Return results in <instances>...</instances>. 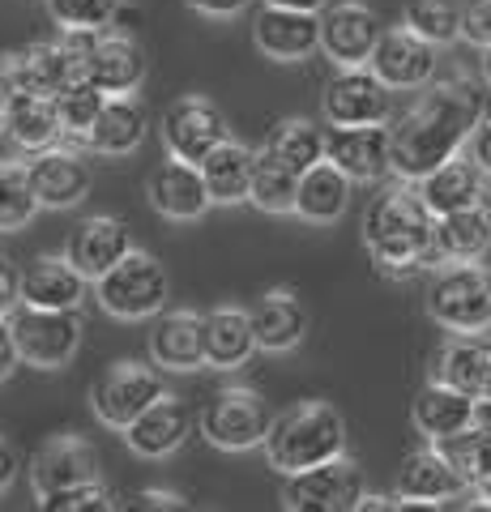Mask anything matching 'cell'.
<instances>
[{"mask_svg":"<svg viewBox=\"0 0 491 512\" xmlns=\"http://www.w3.org/2000/svg\"><path fill=\"white\" fill-rule=\"evenodd\" d=\"M483 111V90L470 77H449L423 90L415 103L402 111L393 128V175L398 180L419 184L427 171L449 163L453 154L470 146V133L479 128Z\"/></svg>","mask_w":491,"mask_h":512,"instance_id":"6da1fadb","label":"cell"},{"mask_svg":"<svg viewBox=\"0 0 491 512\" xmlns=\"http://www.w3.org/2000/svg\"><path fill=\"white\" fill-rule=\"evenodd\" d=\"M363 244L372 261L393 278H410L419 269L440 265L436 256V214L423 201L419 184H393L363 214Z\"/></svg>","mask_w":491,"mask_h":512,"instance_id":"7a4b0ae2","label":"cell"},{"mask_svg":"<svg viewBox=\"0 0 491 512\" xmlns=\"http://www.w3.org/2000/svg\"><path fill=\"white\" fill-rule=\"evenodd\" d=\"M346 453V419L329 402H295L274 414L265 436V457L278 474H299Z\"/></svg>","mask_w":491,"mask_h":512,"instance_id":"3957f363","label":"cell"},{"mask_svg":"<svg viewBox=\"0 0 491 512\" xmlns=\"http://www.w3.org/2000/svg\"><path fill=\"white\" fill-rule=\"evenodd\" d=\"M427 316L449 333L491 329V265L445 261L427 282Z\"/></svg>","mask_w":491,"mask_h":512,"instance_id":"277c9868","label":"cell"},{"mask_svg":"<svg viewBox=\"0 0 491 512\" xmlns=\"http://www.w3.org/2000/svg\"><path fill=\"white\" fill-rule=\"evenodd\" d=\"M167 269L154 252L133 248L124 261H116L107 274L94 282V299L99 308L116 320H150L167 308Z\"/></svg>","mask_w":491,"mask_h":512,"instance_id":"5b68a950","label":"cell"},{"mask_svg":"<svg viewBox=\"0 0 491 512\" xmlns=\"http://www.w3.org/2000/svg\"><path fill=\"white\" fill-rule=\"evenodd\" d=\"M9 325H13V338H18L22 363L39 367V372H60V367H69L73 355L82 350V316H77V308H35V303H18Z\"/></svg>","mask_w":491,"mask_h":512,"instance_id":"8992f818","label":"cell"},{"mask_svg":"<svg viewBox=\"0 0 491 512\" xmlns=\"http://www.w3.org/2000/svg\"><path fill=\"white\" fill-rule=\"evenodd\" d=\"M197 423H201V436L214 448H223V453H248V448L265 444L274 414H269L265 397L257 389L231 384V389H218L210 402H205Z\"/></svg>","mask_w":491,"mask_h":512,"instance_id":"52a82bcc","label":"cell"},{"mask_svg":"<svg viewBox=\"0 0 491 512\" xmlns=\"http://www.w3.org/2000/svg\"><path fill=\"white\" fill-rule=\"evenodd\" d=\"M163 393L167 389H163V376H158L154 363L124 359V363H112L99 380L90 384V410H94V419L99 423L124 431L141 410L154 406Z\"/></svg>","mask_w":491,"mask_h":512,"instance_id":"ba28073f","label":"cell"},{"mask_svg":"<svg viewBox=\"0 0 491 512\" xmlns=\"http://www.w3.org/2000/svg\"><path fill=\"white\" fill-rule=\"evenodd\" d=\"M363 500V470L351 457H334L321 461L312 470L287 474V487H282V508L291 512H346L359 508Z\"/></svg>","mask_w":491,"mask_h":512,"instance_id":"9c48e42d","label":"cell"},{"mask_svg":"<svg viewBox=\"0 0 491 512\" xmlns=\"http://www.w3.org/2000/svg\"><path fill=\"white\" fill-rule=\"evenodd\" d=\"M393 111V90L372 73V64H351L325 82L321 116L325 124H385Z\"/></svg>","mask_w":491,"mask_h":512,"instance_id":"30bf717a","label":"cell"},{"mask_svg":"<svg viewBox=\"0 0 491 512\" xmlns=\"http://www.w3.org/2000/svg\"><path fill=\"white\" fill-rule=\"evenodd\" d=\"M227 133V116L223 107L205 94H180L176 103H167L163 111V146L167 154L184 158V163H197L210 154L214 146H223Z\"/></svg>","mask_w":491,"mask_h":512,"instance_id":"8fae6325","label":"cell"},{"mask_svg":"<svg viewBox=\"0 0 491 512\" xmlns=\"http://www.w3.org/2000/svg\"><path fill=\"white\" fill-rule=\"evenodd\" d=\"M368 64L389 90H423L436 77V43L410 26H393L380 35Z\"/></svg>","mask_w":491,"mask_h":512,"instance_id":"7c38bea8","label":"cell"},{"mask_svg":"<svg viewBox=\"0 0 491 512\" xmlns=\"http://www.w3.org/2000/svg\"><path fill=\"white\" fill-rule=\"evenodd\" d=\"M146 201L158 218H171V222H193L214 205L210 188H205V175L197 163H184V158L167 154L163 163L150 171L146 180Z\"/></svg>","mask_w":491,"mask_h":512,"instance_id":"4fadbf2b","label":"cell"},{"mask_svg":"<svg viewBox=\"0 0 491 512\" xmlns=\"http://www.w3.org/2000/svg\"><path fill=\"white\" fill-rule=\"evenodd\" d=\"M252 43H257V52L269 60L299 64V60L321 52V13L265 5L257 13V22H252Z\"/></svg>","mask_w":491,"mask_h":512,"instance_id":"5bb4252c","label":"cell"},{"mask_svg":"<svg viewBox=\"0 0 491 512\" xmlns=\"http://www.w3.org/2000/svg\"><path fill=\"white\" fill-rule=\"evenodd\" d=\"M329 163H338L355 184L385 180L393 171V128L389 124H329Z\"/></svg>","mask_w":491,"mask_h":512,"instance_id":"9a60e30c","label":"cell"},{"mask_svg":"<svg viewBox=\"0 0 491 512\" xmlns=\"http://www.w3.org/2000/svg\"><path fill=\"white\" fill-rule=\"evenodd\" d=\"M146 133H150L146 99H141L137 90L107 94L82 146H86V154H99V158H124V154H133L141 141H146Z\"/></svg>","mask_w":491,"mask_h":512,"instance_id":"2e32d148","label":"cell"},{"mask_svg":"<svg viewBox=\"0 0 491 512\" xmlns=\"http://www.w3.org/2000/svg\"><path fill=\"white\" fill-rule=\"evenodd\" d=\"M86 150L77 146H52L35 158H26L30 167V184L39 192V205L43 210H73L90 197V167H86Z\"/></svg>","mask_w":491,"mask_h":512,"instance_id":"e0dca14e","label":"cell"},{"mask_svg":"<svg viewBox=\"0 0 491 512\" xmlns=\"http://www.w3.org/2000/svg\"><path fill=\"white\" fill-rule=\"evenodd\" d=\"M380 22L368 5L359 0H342V5H329L321 13V52L338 64V69H351V64H368L376 43H380Z\"/></svg>","mask_w":491,"mask_h":512,"instance_id":"ac0fdd59","label":"cell"},{"mask_svg":"<svg viewBox=\"0 0 491 512\" xmlns=\"http://www.w3.org/2000/svg\"><path fill=\"white\" fill-rule=\"evenodd\" d=\"M470 483L453 470V461L440 453L436 444L419 448L402 461V474H398V508H440L466 495Z\"/></svg>","mask_w":491,"mask_h":512,"instance_id":"d6986e66","label":"cell"},{"mask_svg":"<svg viewBox=\"0 0 491 512\" xmlns=\"http://www.w3.org/2000/svg\"><path fill=\"white\" fill-rule=\"evenodd\" d=\"M86 478H99V453H94L90 440L73 436V431L43 440L35 457H30V491H35V500L47 491L86 483Z\"/></svg>","mask_w":491,"mask_h":512,"instance_id":"ffe728a7","label":"cell"},{"mask_svg":"<svg viewBox=\"0 0 491 512\" xmlns=\"http://www.w3.org/2000/svg\"><path fill=\"white\" fill-rule=\"evenodd\" d=\"M0 137L9 141V150L26 158L65 146V124H60L52 94H18L13 103L0 107Z\"/></svg>","mask_w":491,"mask_h":512,"instance_id":"44dd1931","label":"cell"},{"mask_svg":"<svg viewBox=\"0 0 491 512\" xmlns=\"http://www.w3.org/2000/svg\"><path fill=\"white\" fill-rule=\"evenodd\" d=\"M86 77L103 94H129L146 82V47L120 30H94L86 47Z\"/></svg>","mask_w":491,"mask_h":512,"instance_id":"7402d4cb","label":"cell"},{"mask_svg":"<svg viewBox=\"0 0 491 512\" xmlns=\"http://www.w3.org/2000/svg\"><path fill=\"white\" fill-rule=\"evenodd\" d=\"M137 244H133V231H129V222L116 218V214H94V218H82L73 227L69 235V261L82 269V274L90 282H99L107 269H112L116 261H124Z\"/></svg>","mask_w":491,"mask_h":512,"instance_id":"603a6c76","label":"cell"},{"mask_svg":"<svg viewBox=\"0 0 491 512\" xmlns=\"http://www.w3.org/2000/svg\"><path fill=\"white\" fill-rule=\"evenodd\" d=\"M146 350L158 372H197V367H205V316L201 312H158L150 325Z\"/></svg>","mask_w":491,"mask_h":512,"instance_id":"cb8c5ba5","label":"cell"},{"mask_svg":"<svg viewBox=\"0 0 491 512\" xmlns=\"http://www.w3.org/2000/svg\"><path fill=\"white\" fill-rule=\"evenodd\" d=\"M188 436H193V410H188L176 393H163L154 406H146L124 427V444L146 461L171 457Z\"/></svg>","mask_w":491,"mask_h":512,"instance_id":"d4e9b609","label":"cell"},{"mask_svg":"<svg viewBox=\"0 0 491 512\" xmlns=\"http://www.w3.org/2000/svg\"><path fill=\"white\" fill-rule=\"evenodd\" d=\"M90 278L69 261V252H47L22 269V303L35 308H82Z\"/></svg>","mask_w":491,"mask_h":512,"instance_id":"484cf974","label":"cell"},{"mask_svg":"<svg viewBox=\"0 0 491 512\" xmlns=\"http://www.w3.org/2000/svg\"><path fill=\"white\" fill-rule=\"evenodd\" d=\"M410 423L423 440H449L457 431H466L474 423V397L453 389L445 380H427L423 389L415 393V406H410Z\"/></svg>","mask_w":491,"mask_h":512,"instance_id":"4316f807","label":"cell"},{"mask_svg":"<svg viewBox=\"0 0 491 512\" xmlns=\"http://www.w3.org/2000/svg\"><path fill=\"white\" fill-rule=\"evenodd\" d=\"M487 171L474 163L470 154H453L449 163H440L436 171H427L419 180L423 201L432 205V214H453V210H466V205H479L487 201Z\"/></svg>","mask_w":491,"mask_h":512,"instance_id":"83f0119b","label":"cell"},{"mask_svg":"<svg viewBox=\"0 0 491 512\" xmlns=\"http://www.w3.org/2000/svg\"><path fill=\"white\" fill-rule=\"evenodd\" d=\"M252 329H257V346L261 350H295L308 333V308L299 303V295L291 286H278V291H265L257 303H252Z\"/></svg>","mask_w":491,"mask_h":512,"instance_id":"f1b7e54d","label":"cell"},{"mask_svg":"<svg viewBox=\"0 0 491 512\" xmlns=\"http://www.w3.org/2000/svg\"><path fill=\"white\" fill-rule=\"evenodd\" d=\"M257 346V329H252V312L248 308H214L205 312V367L218 372H235L252 359Z\"/></svg>","mask_w":491,"mask_h":512,"instance_id":"f546056e","label":"cell"},{"mask_svg":"<svg viewBox=\"0 0 491 512\" xmlns=\"http://www.w3.org/2000/svg\"><path fill=\"white\" fill-rule=\"evenodd\" d=\"M432 376L470 397H491V342L483 333H453V342L436 355Z\"/></svg>","mask_w":491,"mask_h":512,"instance_id":"4dcf8cb0","label":"cell"},{"mask_svg":"<svg viewBox=\"0 0 491 512\" xmlns=\"http://www.w3.org/2000/svg\"><path fill=\"white\" fill-rule=\"evenodd\" d=\"M351 175H346L338 163H316L299 175V205L295 214L312 222V227H329V222H338L346 214V205H351Z\"/></svg>","mask_w":491,"mask_h":512,"instance_id":"1f68e13d","label":"cell"},{"mask_svg":"<svg viewBox=\"0 0 491 512\" xmlns=\"http://www.w3.org/2000/svg\"><path fill=\"white\" fill-rule=\"evenodd\" d=\"M252 171H257V150L244 146V141L227 137L223 146H214L201 158V175L205 188H210L214 205H240L252 192Z\"/></svg>","mask_w":491,"mask_h":512,"instance_id":"d6a6232c","label":"cell"},{"mask_svg":"<svg viewBox=\"0 0 491 512\" xmlns=\"http://www.w3.org/2000/svg\"><path fill=\"white\" fill-rule=\"evenodd\" d=\"M491 248V205H466V210L436 218V256L445 261H483Z\"/></svg>","mask_w":491,"mask_h":512,"instance_id":"836d02e7","label":"cell"},{"mask_svg":"<svg viewBox=\"0 0 491 512\" xmlns=\"http://www.w3.org/2000/svg\"><path fill=\"white\" fill-rule=\"evenodd\" d=\"M265 150L274 158H282L291 171L304 175L308 167H316V163H325V158H329V133L316 120L291 116V120H282L274 133H269Z\"/></svg>","mask_w":491,"mask_h":512,"instance_id":"e575fe53","label":"cell"},{"mask_svg":"<svg viewBox=\"0 0 491 512\" xmlns=\"http://www.w3.org/2000/svg\"><path fill=\"white\" fill-rule=\"evenodd\" d=\"M248 201L257 205L261 214H295V205H299V171H291L282 158L261 150L257 154V171H252Z\"/></svg>","mask_w":491,"mask_h":512,"instance_id":"d590c367","label":"cell"},{"mask_svg":"<svg viewBox=\"0 0 491 512\" xmlns=\"http://www.w3.org/2000/svg\"><path fill=\"white\" fill-rule=\"evenodd\" d=\"M43 210L30 184V167L18 158H0V231H22Z\"/></svg>","mask_w":491,"mask_h":512,"instance_id":"8d00e7d4","label":"cell"},{"mask_svg":"<svg viewBox=\"0 0 491 512\" xmlns=\"http://www.w3.org/2000/svg\"><path fill=\"white\" fill-rule=\"evenodd\" d=\"M103 99H107V94L94 86L90 77H77V82H69L65 90L52 94V103H56V111H60V124H65V141H69V146L86 150L82 141H86V133H90L94 116H99Z\"/></svg>","mask_w":491,"mask_h":512,"instance_id":"74e56055","label":"cell"},{"mask_svg":"<svg viewBox=\"0 0 491 512\" xmlns=\"http://www.w3.org/2000/svg\"><path fill=\"white\" fill-rule=\"evenodd\" d=\"M462 18L466 0H406V26L419 30L423 39H432L436 47L462 39Z\"/></svg>","mask_w":491,"mask_h":512,"instance_id":"f35d334b","label":"cell"},{"mask_svg":"<svg viewBox=\"0 0 491 512\" xmlns=\"http://www.w3.org/2000/svg\"><path fill=\"white\" fill-rule=\"evenodd\" d=\"M436 448L453 461V470L466 478L470 491L483 487L487 478H491V431H483V427L470 423L466 431H457V436L436 440Z\"/></svg>","mask_w":491,"mask_h":512,"instance_id":"ab89813d","label":"cell"},{"mask_svg":"<svg viewBox=\"0 0 491 512\" xmlns=\"http://www.w3.org/2000/svg\"><path fill=\"white\" fill-rule=\"evenodd\" d=\"M124 0H47V13L60 30H107Z\"/></svg>","mask_w":491,"mask_h":512,"instance_id":"60d3db41","label":"cell"},{"mask_svg":"<svg viewBox=\"0 0 491 512\" xmlns=\"http://www.w3.org/2000/svg\"><path fill=\"white\" fill-rule=\"evenodd\" d=\"M39 508L43 512H103V508H116V495L107 491L99 478H86V483L39 495Z\"/></svg>","mask_w":491,"mask_h":512,"instance_id":"b9f144b4","label":"cell"},{"mask_svg":"<svg viewBox=\"0 0 491 512\" xmlns=\"http://www.w3.org/2000/svg\"><path fill=\"white\" fill-rule=\"evenodd\" d=\"M18 94H30V82H26L22 47H13V52H0V107L13 103Z\"/></svg>","mask_w":491,"mask_h":512,"instance_id":"7bdbcfd3","label":"cell"},{"mask_svg":"<svg viewBox=\"0 0 491 512\" xmlns=\"http://www.w3.org/2000/svg\"><path fill=\"white\" fill-rule=\"evenodd\" d=\"M462 39L474 47H491V0H466Z\"/></svg>","mask_w":491,"mask_h":512,"instance_id":"ee69618b","label":"cell"},{"mask_svg":"<svg viewBox=\"0 0 491 512\" xmlns=\"http://www.w3.org/2000/svg\"><path fill=\"white\" fill-rule=\"evenodd\" d=\"M22 303V269L0 256V316H13V308Z\"/></svg>","mask_w":491,"mask_h":512,"instance_id":"f6af8a7d","label":"cell"},{"mask_svg":"<svg viewBox=\"0 0 491 512\" xmlns=\"http://www.w3.org/2000/svg\"><path fill=\"white\" fill-rule=\"evenodd\" d=\"M18 474H22V453H18V444L0 431V495L18 483Z\"/></svg>","mask_w":491,"mask_h":512,"instance_id":"bcb514c9","label":"cell"},{"mask_svg":"<svg viewBox=\"0 0 491 512\" xmlns=\"http://www.w3.org/2000/svg\"><path fill=\"white\" fill-rule=\"evenodd\" d=\"M18 363H22L18 338H13V325H9V316H0V380H9L13 372H18Z\"/></svg>","mask_w":491,"mask_h":512,"instance_id":"7dc6e473","label":"cell"},{"mask_svg":"<svg viewBox=\"0 0 491 512\" xmlns=\"http://www.w3.org/2000/svg\"><path fill=\"white\" fill-rule=\"evenodd\" d=\"M124 508H184V500H180L176 491H158V487H146V491L124 495Z\"/></svg>","mask_w":491,"mask_h":512,"instance_id":"c3c4849f","label":"cell"},{"mask_svg":"<svg viewBox=\"0 0 491 512\" xmlns=\"http://www.w3.org/2000/svg\"><path fill=\"white\" fill-rule=\"evenodd\" d=\"M193 13H201V18H235V13H244L252 0H184Z\"/></svg>","mask_w":491,"mask_h":512,"instance_id":"681fc988","label":"cell"},{"mask_svg":"<svg viewBox=\"0 0 491 512\" xmlns=\"http://www.w3.org/2000/svg\"><path fill=\"white\" fill-rule=\"evenodd\" d=\"M466 154L479 163L487 175H491V116H483L479 120V128L470 133V146H466Z\"/></svg>","mask_w":491,"mask_h":512,"instance_id":"f907efd6","label":"cell"},{"mask_svg":"<svg viewBox=\"0 0 491 512\" xmlns=\"http://www.w3.org/2000/svg\"><path fill=\"white\" fill-rule=\"evenodd\" d=\"M385 508H398V495H368L363 491L359 512H385Z\"/></svg>","mask_w":491,"mask_h":512,"instance_id":"816d5d0a","label":"cell"},{"mask_svg":"<svg viewBox=\"0 0 491 512\" xmlns=\"http://www.w3.org/2000/svg\"><path fill=\"white\" fill-rule=\"evenodd\" d=\"M265 5H282V9H304V13H325L329 0H265Z\"/></svg>","mask_w":491,"mask_h":512,"instance_id":"f5cc1de1","label":"cell"},{"mask_svg":"<svg viewBox=\"0 0 491 512\" xmlns=\"http://www.w3.org/2000/svg\"><path fill=\"white\" fill-rule=\"evenodd\" d=\"M474 427L491 431V397H474Z\"/></svg>","mask_w":491,"mask_h":512,"instance_id":"db71d44e","label":"cell"},{"mask_svg":"<svg viewBox=\"0 0 491 512\" xmlns=\"http://www.w3.org/2000/svg\"><path fill=\"white\" fill-rule=\"evenodd\" d=\"M470 508H491V478H487L483 487H474V504Z\"/></svg>","mask_w":491,"mask_h":512,"instance_id":"11a10c76","label":"cell"},{"mask_svg":"<svg viewBox=\"0 0 491 512\" xmlns=\"http://www.w3.org/2000/svg\"><path fill=\"white\" fill-rule=\"evenodd\" d=\"M479 69H483V86L491 90V47H483V60H479Z\"/></svg>","mask_w":491,"mask_h":512,"instance_id":"9f6ffc18","label":"cell"}]
</instances>
